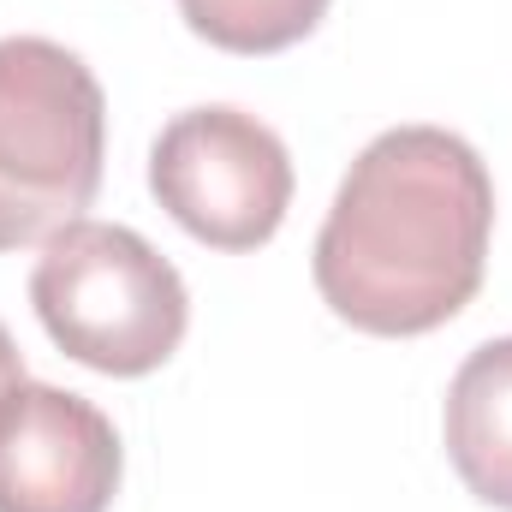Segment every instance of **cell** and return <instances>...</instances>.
<instances>
[{
  "label": "cell",
  "instance_id": "6da1fadb",
  "mask_svg": "<svg viewBox=\"0 0 512 512\" xmlns=\"http://www.w3.org/2000/svg\"><path fill=\"white\" fill-rule=\"evenodd\" d=\"M489 233L495 179L483 155L441 126H393L340 179L316 233V292L364 334H429L477 298Z\"/></svg>",
  "mask_w": 512,
  "mask_h": 512
},
{
  "label": "cell",
  "instance_id": "7a4b0ae2",
  "mask_svg": "<svg viewBox=\"0 0 512 512\" xmlns=\"http://www.w3.org/2000/svg\"><path fill=\"white\" fill-rule=\"evenodd\" d=\"M108 102L48 36H0V251L48 245L102 191Z\"/></svg>",
  "mask_w": 512,
  "mask_h": 512
},
{
  "label": "cell",
  "instance_id": "3957f363",
  "mask_svg": "<svg viewBox=\"0 0 512 512\" xmlns=\"http://www.w3.org/2000/svg\"><path fill=\"white\" fill-rule=\"evenodd\" d=\"M30 304L48 340L102 376L161 370L191 322L185 280L143 233L114 221L60 227L30 274Z\"/></svg>",
  "mask_w": 512,
  "mask_h": 512
},
{
  "label": "cell",
  "instance_id": "277c9868",
  "mask_svg": "<svg viewBox=\"0 0 512 512\" xmlns=\"http://www.w3.org/2000/svg\"><path fill=\"white\" fill-rule=\"evenodd\" d=\"M149 191L215 251H256L292 209V155L245 108H191L149 149Z\"/></svg>",
  "mask_w": 512,
  "mask_h": 512
},
{
  "label": "cell",
  "instance_id": "5b68a950",
  "mask_svg": "<svg viewBox=\"0 0 512 512\" xmlns=\"http://www.w3.org/2000/svg\"><path fill=\"white\" fill-rule=\"evenodd\" d=\"M120 465V435L84 393L24 376L0 399V512H108Z\"/></svg>",
  "mask_w": 512,
  "mask_h": 512
},
{
  "label": "cell",
  "instance_id": "8992f818",
  "mask_svg": "<svg viewBox=\"0 0 512 512\" xmlns=\"http://www.w3.org/2000/svg\"><path fill=\"white\" fill-rule=\"evenodd\" d=\"M447 459L483 507L512 512V334L477 346L447 387Z\"/></svg>",
  "mask_w": 512,
  "mask_h": 512
},
{
  "label": "cell",
  "instance_id": "52a82bcc",
  "mask_svg": "<svg viewBox=\"0 0 512 512\" xmlns=\"http://www.w3.org/2000/svg\"><path fill=\"white\" fill-rule=\"evenodd\" d=\"M179 12L227 54H280L322 24L328 0H179Z\"/></svg>",
  "mask_w": 512,
  "mask_h": 512
},
{
  "label": "cell",
  "instance_id": "ba28073f",
  "mask_svg": "<svg viewBox=\"0 0 512 512\" xmlns=\"http://www.w3.org/2000/svg\"><path fill=\"white\" fill-rule=\"evenodd\" d=\"M18 382H24V352L12 346V334H6V322H0V399H6Z\"/></svg>",
  "mask_w": 512,
  "mask_h": 512
}]
</instances>
